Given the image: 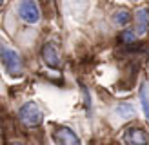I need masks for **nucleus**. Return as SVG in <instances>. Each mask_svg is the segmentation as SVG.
Wrapping results in <instances>:
<instances>
[{"label":"nucleus","mask_w":149,"mask_h":145,"mask_svg":"<svg viewBox=\"0 0 149 145\" xmlns=\"http://www.w3.org/2000/svg\"><path fill=\"white\" fill-rule=\"evenodd\" d=\"M2 64H4V69L9 72L11 76H17V75H22L24 71V62H22L20 55L17 53L15 49H11L9 46L2 44Z\"/></svg>","instance_id":"f257e3e1"},{"label":"nucleus","mask_w":149,"mask_h":145,"mask_svg":"<svg viewBox=\"0 0 149 145\" xmlns=\"http://www.w3.org/2000/svg\"><path fill=\"white\" fill-rule=\"evenodd\" d=\"M18 118L20 122L24 123L26 127H38L42 120H44V114L40 111V107L35 104V102H27V104H24L20 107V111H18Z\"/></svg>","instance_id":"f03ea898"},{"label":"nucleus","mask_w":149,"mask_h":145,"mask_svg":"<svg viewBox=\"0 0 149 145\" xmlns=\"http://www.w3.org/2000/svg\"><path fill=\"white\" fill-rule=\"evenodd\" d=\"M18 17L26 24H36L40 20V9L35 0H20L18 4Z\"/></svg>","instance_id":"7ed1b4c3"},{"label":"nucleus","mask_w":149,"mask_h":145,"mask_svg":"<svg viewBox=\"0 0 149 145\" xmlns=\"http://www.w3.org/2000/svg\"><path fill=\"white\" fill-rule=\"evenodd\" d=\"M53 140L56 145H80L78 136L69 127H56L53 130Z\"/></svg>","instance_id":"20e7f679"},{"label":"nucleus","mask_w":149,"mask_h":145,"mask_svg":"<svg viewBox=\"0 0 149 145\" xmlns=\"http://www.w3.org/2000/svg\"><path fill=\"white\" fill-rule=\"evenodd\" d=\"M124 143L125 145H149L146 130L140 127H127L124 133Z\"/></svg>","instance_id":"39448f33"},{"label":"nucleus","mask_w":149,"mask_h":145,"mask_svg":"<svg viewBox=\"0 0 149 145\" xmlns=\"http://www.w3.org/2000/svg\"><path fill=\"white\" fill-rule=\"evenodd\" d=\"M42 58H44L47 67H53V69L60 67V55H58V49L53 42H47L42 47Z\"/></svg>","instance_id":"423d86ee"},{"label":"nucleus","mask_w":149,"mask_h":145,"mask_svg":"<svg viewBox=\"0 0 149 145\" xmlns=\"http://www.w3.org/2000/svg\"><path fill=\"white\" fill-rule=\"evenodd\" d=\"M135 33L138 36H144L149 29V9L147 7H142V9L135 11Z\"/></svg>","instance_id":"0eeeda50"},{"label":"nucleus","mask_w":149,"mask_h":145,"mask_svg":"<svg viewBox=\"0 0 149 145\" xmlns=\"http://www.w3.org/2000/svg\"><path fill=\"white\" fill-rule=\"evenodd\" d=\"M113 114L116 118H120V120H129V118L135 116V109H133L131 104H120V105H116L113 109Z\"/></svg>","instance_id":"6e6552de"},{"label":"nucleus","mask_w":149,"mask_h":145,"mask_svg":"<svg viewBox=\"0 0 149 145\" xmlns=\"http://www.w3.org/2000/svg\"><path fill=\"white\" fill-rule=\"evenodd\" d=\"M131 13L127 9H118L115 14H113V20H115V24L116 26H127V22L131 20Z\"/></svg>","instance_id":"1a4fd4ad"},{"label":"nucleus","mask_w":149,"mask_h":145,"mask_svg":"<svg viewBox=\"0 0 149 145\" xmlns=\"http://www.w3.org/2000/svg\"><path fill=\"white\" fill-rule=\"evenodd\" d=\"M136 38H138V35H136L135 31H129V29H124V31L120 33V40H122L124 44H127V46L135 44V42H136Z\"/></svg>","instance_id":"9d476101"},{"label":"nucleus","mask_w":149,"mask_h":145,"mask_svg":"<svg viewBox=\"0 0 149 145\" xmlns=\"http://www.w3.org/2000/svg\"><path fill=\"white\" fill-rule=\"evenodd\" d=\"M140 102H142V109H144L146 120L149 122V96H147L146 87H140Z\"/></svg>","instance_id":"9b49d317"},{"label":"nucleus","mask_w":149,"mask_h":145,"mask_svg":"<svg viewBox=\"0 0 149 145\" xmlns=\"http://www.w3.org/2000/svg\"><path fill=\"white\" fill-rule=\"evenodd\" d=\"M15 145H22V143H15Z\"/></svg>","instance_id":"f8f14e48"},{"label":"nucleus","mask_w":149,"mask_h":145,"mask_svg":"<svg viewBox=\"0 0 149 145\" xmlns=\"http://www.w3.org/2000/svg\"><path fill=\"white\" fill-rule=\"evenodd\" d=\"M74 2H80V0H74Z\"/></svg>","instance_id":"ddd939ff"},{"label":"nucleus","mask_w":149,"mask_h":145,"mask_svg":"<svg viewBox=\"0 0 149 145\" xmlns=\"http://www.w3.org/2000/svg\"><path fill=\"white\" fill-rule=\"evenodd\" d=\"M4 2H6V0H2V4H4Z\"/></svg>","instance_id":"4468645a"}]
</instances>
